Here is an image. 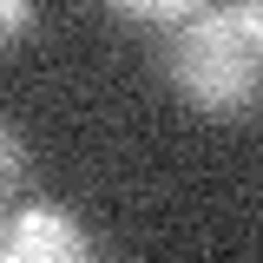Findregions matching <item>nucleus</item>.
Masks as SVG:
<instances>
[{
	"mask_svg": "<svg viewBox=\"0 0 263 263\" xmlns=\"http://www.w3.org/2000/svg\"><path fill=\"white\" fill-rule=\"evenodd\" d=\"M20 178H27V138L7 119V125H0V184H7V197L20 191Z\"/></svg>",
	"mask_w": 263,
	"mask_h": 263,
	"instance_id": "7ed1b4c3",
	"label": "nucleus"
},
{
	"mask_svg": "<svg viewBox=\"0 0 263 263\" xmlns=\"http://www.w3.org/2000/svg\"><path fill=\"white\" fill-rule=\"evenodd\" d=\"M112 13H125V20H184V13H197L204 0H105Z\"/></svg>",
	"mask_w": 263,
	"mask_h": 263,
	"instance_id": "20e7f679",
	"label": "nucleus"
},
{
	"mask_svg": "<svg viewBox=\"0 0 263 263\" xmlns=\"http://www.w3.org/2000/svg\"><path fill=\"white\" fill-rule=\"evenodd\" d=\"M164 79L204 119H243L263 92V53L243 33L237 7H197L164 40Z\"/></svg>",
	"mask_w": 263,
	"mask_h": 263,
	"instance_id": "f257e3e1",
	"label": "nucleus"
},
{
	"mask_svg": "<svg viewBox=\"0 0 263 263\" xmlns=\"http://www.w3.org/2000/svg\"><path fill=\"white\" fill-rule=\"evenodd\" d=\"M33 20H40L33 0H0V40H7V46H20V40L33 33Z\"/></svg>",
	"mask_w": 263,
	"mask_h": 263,
	"instance_id": "39448f33",
	"label": "nucleus"
},
{
	"mask_svg": "<svg viewBox=\"0 0 263 263\" xmlns=\"http://www.w3.org/2000/svg\"><path fill=\"white\" fill-rule=\"evenodd\" d=\"M237 20H243V33L257 40V53H263V0H237Z\"/></svg>",
	"mask_w": 263,
	"mask_h": 263,
	"instance_id": "423d86ee",
	"label": "nucleus"
},
{
	"mask_svg": "<svg viewBox=\"0 0 263 263\" xmlns=\"http://www.w3.org/2000/svg\"><path fill=\"white\" fill-rule=\"evenodd\" d=\"M86 250H92V237L79 230V217L66 204H46V197L13 204L7 224H0V257L7 263H79Z\"/></svg>",
	"mask_w": 263,
	"mask_h": 263,
	"instance_id": "f03ea898",
	"label": "nucleus"
}]
</instances>
